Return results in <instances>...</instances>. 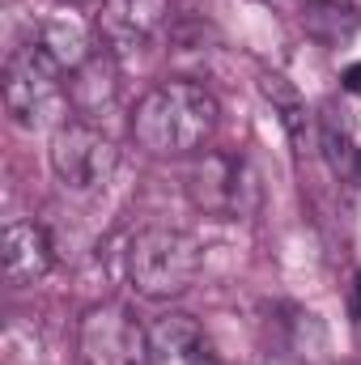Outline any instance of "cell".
Masks as SVG:
<instances>
[{
    "mask_svg": "<svg viewBox=\"0 0 361 365\" xmlns=\"http://www.w3.org/2000/svg\"><path fill=\"white\" fill-rule=\"evenodd\" d=\"M171 21V0H102L98 13V47L119 56L149 43Z\"/></svg>",
    "mask_w": 361,
    "mask_h": 365,
    "instance_id": "cell-7",
    "label": "cell"
},
{
    "mask_svg": "<svg viewBox=\"0 0 361 365\" xmlns=\"http://www.w3.org/2000/svg\"><path fill=\"white\" fill-rule=\"evenodd\" d=\"M191 195L204 212L217 217H243L255 208V175L243 158L230 153H208L195 175H191Z\"/></svg>",
    "mask_w": 361,
    "mask_h": 365,
    "instance_id": "cell-6",
    "label": "cell"
},
{
    "mask_svg": "<svg viewBox=\"0 0 361 365\" xmlns=\"http://www.w3.org/2000/svg\"><path fill=\"white\" fill-rule=\"evenodd\" d=\"M68 98H73L77 110H86V115L98 110V106H106V102L115 98V56L98 47L77 73H68Z\"/></svg>",
    "mask_w": 361,
    "mask_h": 365,
    "instance_id": "cell-11",
    "label": "cell"
},
{
    "mask_svg": "<svg viewBox=\"0 0 361 365\" xmlns=\"http://www.w3.org/2000/svg\"><path fill=\"white\" fill-rule=\"evenodd\" d=\"M217 98L195 81H162L132 110V140L153 158L200 153L217 132Z\"/></svg>",
    "mask_w": 361,
    "mask_h": 365,
    "instance_id": "cell-1",
    "label": "cell"
},
{
    "mask_svg": "<svg viewBox=\"0 0 361 365\" xmlns=\"http://www.w3.org/2000/svg\"><path fill=\"white\" fill-rule=\"evenodd\" d=\"M319 149L327 153V162L336 170L349 166V119H345V110L336 102H327L323 115H319Z\"/></svg>",
    "mask_w": 361,
    "mask_h": 365,
    "instance_id": "cell-14",
    "label": "cell"
},
{
    "mask_svg": "<svg viewBox=\"0 0 361 365\" xmlns=\"http://www.w3.org/2000/svg\"><path fill=\"white\" fill-rule=\"evenodd\" d=\"M302 26H306V34H315L323 43H345L361 26V13L353 4H340V0H306Z\"/></svg>",
    "mask_w": 361,
    "mask_h": 365,
    "instance_id": "cell-13",
    "label": "cell"
},
{
    "mask_svg": "<svg viewBox=\"0 0 361 365\" xmlns=\"http://www.w3.org/2000/svg\"><path fill=\"white\" fill-rule=\"evenodd\" d=\"M68 73L39 47H21L4 64V106L21 128H64L68 123Z\"/></svg>",
    "mask_w": 361,
    "mask_h": 365,
    "instance_id": "cell-2",
    "label": "cell"
},
{
    "mask_svg": "<svg viewBox=\"0 0 361 365\" xmlns=\"http://www.w3.org/2000/svg\"><path fill=\"white\" fill-rule=\"evenodd\" d=\"M119 166V153L102 128L86 119H68L64 128L51 132V170L64 191L73 195H93L102 191Z\"/></svg>",
    "mask_w": 361,
    "mask_h": 365,
    "instance_id": "cell-4",
    "label": "cell"
},
{
    "mask_svg": "<svg viewBox=\"0 0 361 365\" xmlns=\"http://www.w3.org/2000/svg\"><path fill=\"white\" fill-rule=\"evenodd\" d=\"M345 90L361 93V64H349V68H345Z\"/></svg>",
    "mask_w": 361,
    "mask_h": 365,
    "instance_id": "cell-15",
    "label": "cell"
},
{
    "mask_svg": "<svg viewBox=\"0 0 361 365\" xmlns=\"http://www.w3.org/2000/svg\"><path fill=\"white\" fill-rule=\"evenodd\" d=\"M51 238L39 221H9L4 225V276L9 284H39L51 272Z\"/></svg>",
    "mask_w": 361,
    "mask_h": 365,
    "instance_id": "cell-9",
    "label": "cell"
},
{
    "mask_svg": "<svg viewBox=\"0 0 361 365\" xmlns=\"http://www.w3.org/2000/svg\"><path fill=\"white\" fill-rule=\"evenodd\" d=\"M349 310L361 319V272H357V280H353V302H349Z\"/></svg>",
    "mask_w": 361,
    "mask_h": 365,
    "instance_id": "cell-16",
    "label": "cell"
},
{
    "mask_svg": "<svg viewBox=\"0 0 361 365\" xmlns=\"http://www.w3.org/2000/svg\"><path fill=\"white\" fill-rule=\"evenodd\" d=\"M149 365H217V353L191 314L171 310L149 323Z\"/></svg>",
    "mask_w": 361,
    "mask_h": 365,
    "instance_id": "cell-8",
    "label": "cell"
},
{
    "mask_svg": "<svg viewBox=\"0 0 361 365\" xmlns=\"http://www.w3.org/2000/svg\"><path fill=\"white\" fill-rule=\"evenodd\" d=\"M357 175H361V149H357Z\"/></svg>",
    "mask_w": 361,
    "mask_h": 365,
    "instance_id": "cell-18",
    "label": "cell"
},
{
    "mask_svg": "<svg viewBox=\"0 0 361 365\" xmlns=\"http://www.w3.org/2000/svg\"><path fill=\"white\" fill-rule=\"evenodd\" d=\"M34 43H39L64 73H77L93 51H98L90 26H86L77 13H51V17L39 26V38H34Z\"/></svg>",
    "mask_w": 361,
    "mask_h": 365,
    "instance_id": "cell-10",
    "label": "cell"
},
{
    "mask_svg": "<svg viewBox=\"0 0 361 365\" xmlns=\"http://www.w3.org/2000/svg\"><path fill=\"white\" fill-rule=\"evenodd\" d=\"M68 4H93V0H68Z\"/></svg>",
    "mask_w": 361,
    "mask_h": 365,
    "instance_id": "cell-17",
    "label": "cell"
},
{
    "mask_svg": "<svg viewBox=\"0 0 361 365\" xmlns=\"http://www.w3.org/2000/svg\"><path fill=\"white\" fill-rule=\"evenodd\" d=\"M77 353L86 365H149V327L119 302L90 306L77 327Z\"/></svg>",
    "mask_w": 361,
    "mask_h": 365,
    "instance_id": "cell-5",
    "label": "cell"
},
{
    "mask_svg": "<svg viewBox=\"0 0 361 365\" xmlns=\"http://www.w3.org/2000/svg\"><path fill=\"white\" fill-rule=\"evenodd\" d=\"M260 90H264V98L272 102V110L280 115V123H285L289 140L298 145V153H306V145H310V140L319 145V136H310V110H306L302 93L293 90V86H289L285 77H276V73H268V77L260 81Z\"/></svg>",
    "mask_w": 361,
    "mask_h": 365,
    "instance_id": "cell-12",
    "label": "cell"
},
{
    "mask_svg": "<svg viewBox=\"0 0 361 365\" xmlns=\"http://www.w3.org/2000/svg\"><path fill=\"white\" fill-rule=\"evenodd\" d=\"M200 247L191 234L183 230H141L128 247V280L141 297H153V302H171L187 293L200 276Z\"/></svg>",
    "mask_w": 361,
    "mask_h": 365,
    "instance_id": "cell-3",
    "label": "cell"
}]
</instances>
